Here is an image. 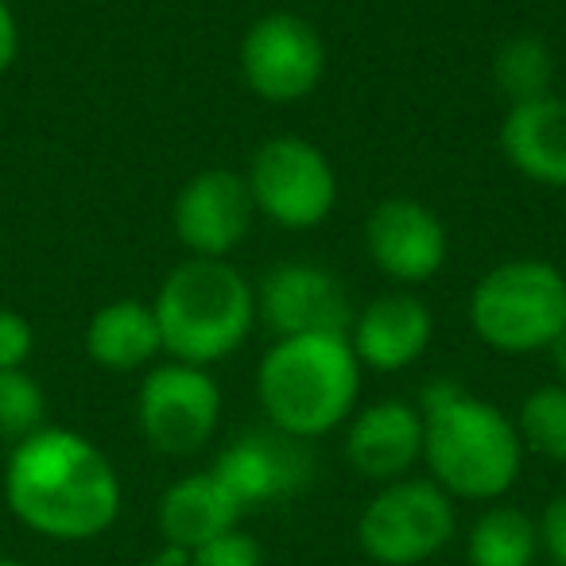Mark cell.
<instances>
[{
  "mask_svg": "<svg viewBox=\"0 0 566 566\" xmlns=\"http://www.w3.org/2000/svg\"><path fill=\"white\" fill-rule=\"evenodd\" d=\"M4 501L28 532L82 543L117 524L120 478L86 434L43 427L12 447L4 465Z\"/></svg>",
  "mask_w": 566,
  "mask_h": 566,
  "instance_id": "cell-1",
  "label": "cell"
},
{
  "mask_svg": "<svg viewBox=\"0 0 566 566\" xmlns=\"http://www.w3.org/2000/svg\"><path fill=\"white\" fill-rule=\"evenodd\" d=\"M423 465L450 501L493 504L520 481L524 442L516 419L465 392L458 380H431L419 392Z\"/></svg>",
  "mask_w": 566,
  "mask_h": 566,
  "instance_id": "cell-2",
  "label": "cell"
},
{
  "mask_svg": "<svg viewBox=\"0 0 566 566\" xmlns=\"http://www.w3.org/2000/svg\"><path fill=\"white\" fill-rule=\"evenodd\" d=\"M361 373L346 334L275 338L256 369L264 423L303 442L338 431L357 411Z\"/></svg>",
  "mask_w": 566,
  "mask_h": 566,
  "instance_id": "cell-3",
  "label": "cell"
},
{
  "mask_svg": "<svg viewBox=\"0 0 566 566\" xmlns=\"http://www.w3.org/2000/svg\"><path fill=\"white\" fill-rule=\"evenodd\" d=\"M151 311L167 361L210 369L249 342L256 326V287L229 260L190 256L159 283Z\"/></svg>",
  "mask_w": 566,
  "mask_h": 566,
  "instance_id": "cell-4",
  "label": "cell"
},
{
  "mask_svg": "<svg viewBox=\"0 0 566 566\" xmlns=\"http://www.w3.org/2000/svg\"><path fill=\"white\" fill-rule=\"evenodd\" d=\"M470 326L493 354H547L566 331V275L535 256L489 268L470 292Z\"/></svg>",
  "mask_w": 566,
  "mask_h": 566,
  "instance_id": "cell-5",
  "label": "cell"
},
{
  "mask_svg": "<svg viewBox=\"0 0 566 566\" xmlns=\"http://www.w3.org/2000/svg\"><path fill=\"white\" fill-rule=\"evenodd\" d=\"M454 501L431 478H400L361 509L357 543L377 566H419L454 539Z\"/></svg>",
  "mask_w": 566,
  "mask_h": 566,
  "instance_id": "cell-6",
  "label": "cell"
},
{
  "mask_svg": "<svg viewBox=\"0 0 566 566\" xmlns=\"http://www.w3.org/2000/svg\"><path fill=\"white\" fill-rule=\"evenodd\" d=\"M244 182H249L260 218L292 233L318 229L338 206L334 164L318 144L303 136H272L260 144L244 171Z\"/></svg>",
  "mask_w": 566,
  "mask_h": 566,
  "instance_id": "cell-7",
  "label": "cell"
},
{
  "mask_svg": "<svg viewBox=\"0 0 566 566\" xmlns=\"http://www.w3.org/2000/svg\"><path fill=\"white\" fill-rule=\"evenodd\" d=\"M136 423L156 454H198L221 423V388L213 373L182 361L151 365L136 396Z\"/></svg>",
  "mask_w": 566,
  "mask_h": 566,
  "instance_id": "cell-8",
  "label": "cell"
},
{
  "mask_svg": "<svg viewBox=\"0 0 566 566\" xmlns=\"http://www.w3.org/2000/svg\"><path fill=\"white\" fill-rule=\"evenodd\" d=\"M241 78L260 102L295 105L326 78V43L311 20L295 12H268L252 20L237 51Z\"/></svg>",
  "mask_w": 566,
  "mask_h": 566,
  "instance_id": "cell-9",
  "label": "cell"
},
{
  "mask_svg": "<svg viewBox=\"0 0 566 566\" xmlns=\"http://www.w3.org/2000/svg\"><path fill=\"white\" fill-rule=\"evenodd\" d=\"M210 473L226 485L237 509L252 512L300 496L315 478V458L303 439H292L275 427H252L218 450Z\"/></svg>",
  "mask_w": 566,
  "mask_h": 566,
  "instance_id": "cell-10",
  "label": "cell"
},
{
  "mask_svg": "<svg viewBox=\"0 0 566 566\" xmlns=\"http://www.w3.org/2000/svg\"><path fill=\"white\" fill-rule=\"evenodd\" d=\"M256 323H264L275 338L349 334L354 303L346 283L331 268L311 260H283L256 287Z\"/></svg>",
  "mask_w": 566,
  "mask_h": 566,
  "instance_id": "cell-11",
  "label": "cell"
},
{
  "mask_svg": "<svg viewBox=\"0 0 566 566\" xmlns=\"http://www.w3.org/2000/svg\"><path fill=\"white\" fill-rule=\"evenodd\" d=\"M252 221H256V202L249 195V182L226 167L198 171L175 195V237L198 260H226L249 237Z\"/></svg>",
  "mask_w": 566,
  "mask_h": 566,
  "instance_id": "cell-12",
  "label": "cell"
},
{
  "mask_svg": "<svg viewBox=\"0 0 566 566\" xmlns=\"http://www.w3.org/2000/svg\"><path fill=\"white\" fill-rule=\"evenodd\" d=\"M365 252L380 275L400 287H419L442 272L450 237L431 206L416 198H385L365 221Z\"/></svg>",
  "mask_w": 566,
  "mask_h": 566,
  "instance_id": "cell-13",
  "label": "cell"
},
{
  "mask_svg": "<svg viewBox=\"0 0 566 566\" xmlns=\"http://www.w3.org/2000/svg\"><path fill=\"white\" fill-rule=\"evenodd\" d=\"M342 450L365 481L388 485L411 478V470L423 462V411L400 396L357 408L346 423Z\"/></svg>",
  "mask_w": 566,
  "mask_h": 566,
  "instance_id": "cell-14",
  "label": "cell"
},
{
  "mask_svg": "<svg viewBox=\"0 0 566 566\" xmlns=\"http://www.w3.org/2000/svg\"><path fill=\"white\" fill-rule=\"evenodd\" d=\"M346 338L361 369L403 373L427 354L434 338V318L416 292L396 287V292L377 295L357 311Z\"/></svg>",
  "mask_w": 566,
  "mask_h": 566,
  "instance_id": "cell-15",
  "label": "cell"
},
{
  "mask_svg": "<svg viewBox=\"0 0 566 566\" xmlns=\"http://www.w3.org/2000/svg\"><path fill=\"white\" fill-rule=\"evenodd\" d=\"M501 156L524 179L547 190H566V102L555 94L504 109Z\"/></svg>",
  "mask_w": 566,
  "mask_h": 566,
  "instance_id": "cell-16",
  "label": "cell"
},
{
  "mask_svg": "<svg viewBox=\"0 0 566 566\" xmlns=\"http://www.w3.org/2000/svg\"><path fill=\"white\" fill-rule=\"evenodd\" d=\"M241 516L244 512L237 509V501L226 493V485L210 470L187 473L175 485H167V493L159 496L156 509L164 547H179L187 555L202 547V543L233 532L241 524Z\"/></svg>",
  "mask_w": 566,
  "mask_h": 566,
  "instance_id": "cell-17",
  "label": "cell"
},
{
  "mask_svg": "<svg viewBox=\"0 0 566 566\" xmlns=\"http://www.w3.org/2000/svg\"><path fill=\"white\" fill-rule=\"evenodd\" d=\"M86 354L94 365L109 373H136L156 365L164 354L159 323L151 303L144 300H113L90 318L86 326Z\"/></svg>",
  "mask_w": 566,
  "mask_h": 566,
  "instance_id": "cell-18",
  "label": "cell"
},
{
  "mask_svg": "<svg viewBox=\"0 0 566 566\" xmlns=\"http://www.w3.org/2000/svg\"><path fill=\"white\" fill-rule=\"evenodd\" d=\"M535 558H539V527L516 504L493 501L465 532L470 566H535Z\"/></svg>",
  "mask_w": 566,
  "mask_h": 566,
  "instance_id": "cell-19",
  "label": "cell"
},
{
  "mask_svg": "<svg viewBox=\"0 0 566 566\" xmlns=\"http://www.w3.org/2000/svg\"><path fill=\"white\" fill-rule=\"evenodd\" d=\"M493 86L509 105L555 94V51L539 35H512L493 55Z\"/></svg>",
  "mask_w": 566,
  "mask_h": 566,
  "instance_id": "cell-20",
  "label": "cell"
},
{
  "mask_svg": "<svg viewBox=\"0 0 566 566\" xmlns=\"http://www.w3.org/2000/svg\"><path fill=\"white\" fill-rule=\"evenodd\" d=\"M516 431L524 450L566 465V385H539L524 396L516 411Z\"/></svg>",
  "mask_w": 566,
  "mask_h": 566,
  "instance_id": "cell-21",
  "label": "cell"
},
{
  "mask_svg": "<svg viewBox=\"0 0 566 566\" xmlns=\"http://www.w3.org/2000/svg\"><path fill=\"white\" fill-rule=\"evenodd\" d=\"M48 427V396L28 369L0 373V439L12 447Z\"/></svg>",
  "mask_w": 566,
  "mask_h": 566,
  "instance_id": "cell-22",
  "label": "cell"
},
{
  "mask_svg": "<svg viewBox=\"0 0 566 566\" xmlns=\"http://www.w3.org/2000/svg\"><path fill=\"white\" fill-rule=\"evenodd\" d=\"M190 566H264V551H260V543L249 532L233 527V532L190 551Z\"/></svg>",
  "mask_w": 566,
  "mask_h": 566,
  "instance_id": "cell-23",
  "label": "cell"
},
{
  "mask_svg": "<svg viewBox=\"0 0 566 566\" xmlns=\"http://www.w3.org/2000/svg\"><path fill=\"white\" fill-rule=\"evenodd\" d=\"M35 349V331L24 315L0 307V373L24 369Z\"/></svg>",
  "mask_w": 566,
  "mask_h": 566,
  "instance_id": "cell-24",
  "label": "cell"
},
{
  "mask_svg": "<svg viewBox=\"0 0 566 566\" xmlns=\"http://www.w3.org/2000/svg\"><path fill=\"white\" fill-rule=\"evenodd\" d=\"M535 527H539V551L547 555V566H566V493L547 501Z\"/></svg>",
  "mask_w": 566,
  "mask_h": 566,
  "instance_id": "cell-25",
  "label": "cell"
},
{
  "mask_svg": "<svg viewBox=\"0 0 566 566\" xmlns=\"http://www.w3.org/2000/svg\"><path fill=\"white\" fill-rule=\"evenodd\" d=\"M20 51V28H17V17H12V9L0 0V74L9 71L12 59H17Z\"/></svg>",
  "mask_w": 566,
  "mask_h": 566,
  "instance_id": "cell-26",
  "label": "cell"
},
{
  "mask_svg": "<svg viewBox=\"0 0 566 566\" xmlns=\"http://www.w3.org/2000/svg\"><path fill=\"white\" fill-rule=\"evenodd\" d=\"M547 357H551V365H555V377H558V385H566V331L558 334V338L547 346Z\"/></svg>",
  "mask_w": 566,
  "mask_h": 566,
  "instance_id": "cell-27",
  "label": "cell"
},
{
  "mask_svg": "<svg viewBox=\"0 0 566 566\" xmlns=\"http://www.w3.org/2000/svg\"><path fill=\"white\" fill-rule=\"evenodd\" d=\"M136 566H190V555L179 547H164L156 558H148V563H136Z\"/></svg>",
  "mask_w": 566,
  "mask_h": 566,
  "instance_id": "cell-28",
  "label": "cell"
},
{
  "mask_svg": "<svg viewBox=\"0 0 566 566\" xmlns=\"http://www.w3.org/2000/svg\"><path fill=\"white\" fill-rule=\"evenodd\" d=\"M0 566H32V563H24V558H0Z\"/></svg>",
  "mask_w": 566,
  "mask_h": 566,
  "instance_id": "cell-29",
  "label": "cell"
},
{
  "mask_svg": "<svg viewBox=\"0 0 566 566\" xmlns=\"http://www.w3.org/2000/svg\"><path fill=\"white\" fill-rule=\"evenodd\" d=\"M535 566H539V563H535Z\"/></svg>",
  "mask_w": 566,
  "mask_h": 566,
  "instance_id": "cell-30",
  "label": "cell"
}]
</instances>
